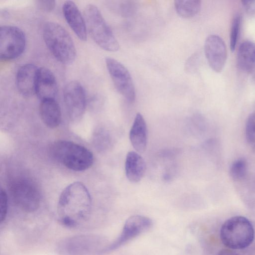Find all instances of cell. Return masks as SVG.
Segmentation results:
<instances>
[{
  "mask_svg": "<svg viewBox=\"0 0 255 255\" xmlns=\"http://www.w3.org/2000/svg\"><path fill=\"white\" fill-rule=\"evenodd\" d=\"M253 75V78L254 80L255 81V68L253 70V71L251 72Z\"/></svg>",
  "mask_w": 255,
  "mask_h": 255,
  "instance_id": "obj_29",
  "label": "cell"
},
{
  "mask_svg": "<svg viewBox=\"0 0 255 255\" xmlns=\"http://www.w3.org/2000/svg\"><path fill=\"white\" fill-rule=\"evenodd\" d=\"M106 65L114 85L124 98L132 103L135 99V90L131 76L127 68L117 60L107 57Z\"/></svg>",
  "mask_w": 255,
  "mask_h": 255,
  "instance_id": "obj_9",
  "label": "cell"
},
{
  "mask_svg": "<svg viewBox=\"0 0 255 255\" xmlns=\"http://www.w3.org/2000/svg\"><path fill=\"white\" fill-rule=\"evenodd\" d=\"M26 36L19 27L2 25L0 29V57L1 60H10L19 57L26 46Z\"/></svg>",
  "mask_w": 255,
  "mask_h": 255,
  "instance_id": "obj_8",
  "label": "cell"
},
{
  "mask_svg": "<svg viewBox=\"0 0 255 255\" xmlns=\"http://www.w3.org/2000/svg\"><path fill=\"white\" fill-rule=\"evenodd\" d=\"M247 163L243 158L236 160L231 164L230 174L235 181H240L245 178L247 174Z\"/></svg>",
  "mask_w": 255,
  "mask_h": 255,
  "instance_id": "obj_21",
  "label": "cell"
},
{
  "mask_svg": "<svg viewBox=\"0 0 255 255\" xmlns=\"http://www.w3.org/2000/svg\"><path fill=\"white\" fill-rule=\"evenodd\" d=\"M106 243V240L99 235H79L62 240L56 250L60 255H100L107 246Z\"/></svg>",
  "mask_w": 255,
  "mask_h": 255,
  "instance_id": "obj_6",
  "label": "cell"
},
{
  "mask_svg": "<svg viewBox=\"0 0 255 255\" xmlns=\"http://www.w3.org/2000/svg\"><path fill=\"white\" fill-rule=\"evenodd\" d=\"M174 6L177 14L183 18H190L200 10L201 2L198 0H176Z\"/></svg>",
  "mask_w": 255,
  "mask_h": 255,
  "instance_id": "obj_20",
  "label": "cell"
},
{
  "mask_svg": "<svg viewBox=\"0 0 255 255\" xmlns=\"http://www.w3.org/2000/svg\"><path fill=\"white\" fill-rule=\"evenodd\" d=\"M241 2L247 14L252 17H255V0H242Z\"/></svg>",
  "mask_w": 255,
  "mask_h": 255,
  "instance_id": "obj_26",
  "label": "cell"
},
{
  "mask_svg": "<svg viewBox=\"0 0 255 255\" xmlns=\"http://www.w3.org/2000/svg\"><path fill=\"white\" fill-rule=\"evenodd\" d=\"M58 91L56 79L53 73L46 67L39 69L35 94L43 101L55 99Z\"/></svg>",
  "mask_w": 255,
  "mask_h": 255,
  "instance_id": "obj_15",
  "label": "cell"
},
{
  "mask_svg": "<svg viewBox=\"0 0 255 255\" xmlns=\"http://www.w3.org/2000/svg\"><path fill=\"white\" fill-rule=\"evenodd\" d=\"M44 41L54 57L63 64H72L76 56L74 43L69 33L60 24L46 22L43 28Z\"/></svg>",
  "mask_w": 255,
  "mask_h": 255,
  "instance_id": "obj_2",
  "label": "cell"
},
{
  "mask_svg": "<svg viewBox=\"0 0 255 255\" xmlns=\"http://www.w3.org/2000/svg\"><path fill=\"white\" fill-rule=\"evenodd\" d=\"M63 99L69 118L74 121L80 120L87 104L86 92L82 85L76 80L68 82L63 90Z\"/></svg>",
  "mask_w": 255,
  "mask_h": 255,
  "instance_id": "obj_11",
  "label": "cell"
},
{
  "mask_svg": "<svg viewBox=\"0 0 255 255\" xmlns=\"http://www.w3.org/2000/svg\"><path fill=\"white\" fill-rule=\"evenodd\" d=\"M220 236L222 243L228 249H243L253 243L255 230L248 219L236 216L228 219L223 223Z\"/></svg>",
  "mask_w": 255,
  "mask_h": 255,
  "instance_id": "obj_4",
  "label": "cell"
},
{
  "mask_svg": "<svg viewBox=\"0 0 255 255\" xmlns=\"http://www.w3.org/2000/svg\"><path fill=\"white\" fill-rule=\"evenodd\" d=\"M36 3L38 8L47 12L52 11L55 6V1L54 0H37Z\"/></svg>",
  "mask_w": 255,
  "mask_h": 255,
  "instance_id": "obj_27",
  "label": "cell"
},
{
  "mask_svg": "<svg viewBox=\"0 0 255 255\" xmlns=\"http://www.w3.org/2000/svg\"><path fill=\"white\" fill-rule=\"evenodd\" d=\"M204 52L210 67L215 72H221L225 65L227 53L226 44L219 36L210 35L204 43Z\"/></svg>",
  "mask_w": 255,
  "mask_h": 255,
  "instance_id": "obj_12",
  "label": "cell"
},
{
  "mask_svg": "<svg viewBox=\"0 0 255 255\" xmlns=\"http://www.w3.org/2000/svg\"><path fill=\"white\" fill-rule=\"evenodd\" d=\"M217 255H240L233 250L230 249H223L220 250Z\"/></svg>",
  "mask_w": 255,
  "mask_h": 255,
  "instance_id": "obj_28",
  "label": "cell"
},
{
  "mask_svg": "<svg viewBox=\"0 0 255 255\" xmlns=\"http://www.w3.org/2000/svg\"><path fill=\"white\" fill-rule=\"evenodd\" d=\"M39 111L42 122L47 127L54 128L57 127L60 124L61 109L55 99L41 101Z\"/></svg>",
  "mask_w": 255,
  "mask_h": 255,
  "instance_id": "obj_18",
  "label": "cell"
},
{
  "mask_svg": "<svg viewBox=\"0 0 255 255\" xmlns=\"http://www.w3.org/2000/svg\"><path fill=\"white\" fill-rule=\"evenodd\" d=\"M8 208L7 196L6 192L1 188L0 192V220L2 223L6 217Z\"/></svg>",
  "mask_w": 255,
  "mask_h": 255,
  "instance_id": "obj_25",
  "label": "cell"
},
{
  "mask_svg": "<svg viewBox=\"0 0 255 255\" xmlns=\"http://www.w3.org/2000/svg\"><path fill=\"white\" fill-rule=\"evenodd\" d=\"M246 137L248 142L255 145V113L248 118L246 124Z\"/></svg>",
  "mask_w": 255,
  "mask_h": 255,
  "instance_id": "obj_24",
  "label": "cell"
},
{
  "mask_svg": "<svg viewBox=\"0 0 255 255\" xmlns=\"http://www.w3.org/2000/svg\"><path fill=\"white\" fill-rule=\"evenodd\" d=\"M131 144L135 151L143 153L147 147L148 129L146 121L139 113L136 114L129 133Z\"/></svg>",
  "mask_w": 255,
  "mask_h": 255,
  "instance_id": "obj_16",
  "label": "cell"
},
{
  "mask_svg": "<svg viewBox=\"0 0 255 255\" xmlns=\"http://www.w3.org/2000/svg\"><path fill=\"white\" fill-rule=\"evenodd\" d=\"M39 69L31 63L23 65L18 69L16 76V85L22 96L30 97L35 94Z\"/></svg>",
  "mask_w": 255,
  "mask_h": 255,
  "instance_id": "obj_13",
  "label": "cell"
},
{
  "mask_svg": "<svg viewBox=\"0 0 255 255\" xmlns=\"http://www.w3.org/2000/svg\"><path fill=\"white\" fill-rule=\"evenodd\" d=\"M242 23L241 16L238 14L233 18L230 34V47L234 51L236 47L240 34Z\"/></svg>",
  "mask_w": 255,
  "mask_h": 255,
  "instance_id": "obj_22",
  "label": "cell"
},
{
  "mask_svg": "<svg viewBox=\"0 0 255 255\" xmlns=\"http://www.w3.org/2000/svg\"><path fill=\"white\" fill-rule=\"evenodd\" d=\"M9 191L15 204L23 211L31 213L38 208L40 192L31 180L23 178L16 179L11 183Z\"/></svg>",
  "mask_w": 255,
  "mask_h": 255,
  "instance_id": "obj_7",
  "label": "cell"
},
{
  "mask_svg": "<svg viewBox=\"0 0 255 255\" xmlns=\"http://www.w3.org/2000/svg\"><path fill=\"white\" fill-rule=\"evenodd\" d=\"M84 13L87 28L95 43L106 51H118L119 42L99 8L94 4H88Z\"/></svg>",
  "mask_w": 255,
  "mask_h": 255,
  "instance_id": "obj_5",
  "label": "cell"
},
{
  "mask_svg": "<svg viewBox=\"0 0 255 255\" xmlns=\"http://www.w3.org/2000/svg\"><path fill=\"white\" fill-rule=\"evenodd\" d=\"M91 208V198L86 187L81 182H74L60 195L57 206L59 219L66 226L76 227L88 220Z\"/></svg>",
  "mask_w": 255,
  "mask_h": 255,
  "instance_id": "obj_1",
  "label": "cell"
},
{
  "mask_svg": "<svg viewBox=\"0 0 255 255\" xmlns=\"http://www.w3.org/2000/svg\"><path fill=\"white\" fill-rule=\"evenodd\" d=\"M116 10L123 16L132 15L136 9V3L131 0H123L116 3Z\"/></svg>",
  "mask_w": 255,
  "mask_h": 255,
  "instance_id": "obj_23",
  "label": "cell"
},
{
  "mask_svg": "<svg viewBox=\"0 0 255 255\" xmlns=\"http://www.w3.org/2000/svg\"><path fill=\"white\" fill-rule=\"evenodd\" d=\"M52 156L66 168L76 171L89 169L93 164L92 152L85 147L72 141L60 140L50 148Z\"/></svg>",
  "mask_w": 255,
  "mask_h": 255,
  "instance_id": "obj_3",
  "label": "cell"
},
{
  "mask_svg": "<svg viewBox=\"0 0 255 255\" xmlns=\"http://www.w3.org/2000/svg\"><path fill=\"white\" fill-rule=\"evenodd\" d=\"M149 218L139 215H132L125 222L122 232L117 239L107 245L100 255L115 251L133 239L149 229L152 226Z\"/></svg>",
  "mask_w": 255,
  "mask_h": 255,
  "instance_id": "obj_10",
  "label": "cell"
},
{
  "mask_svg": "<svg viewBox=\"0 0 255 255\" xmlns=\"http://www.w3.org/2000/svg\"><path fill=\"white\" fill-rule=\"evenodd\" d=\"M125 168L128 181L135 183L139 182L144 176L146 163L140 153L135 151H130L126 156Z\"/></svg>",
  "mask_w": 255,
  "mask_h": 255,
  "instance_id": "obj_17",
  "label": "cell"
},
{
  "mask_svg": "<svg viewBox=\"0 0 255 255\" xmlns=\"http://www.w3.org/2000/svg\"><path fill=\"white\" fill-rule=\"evenodd\" d=\"M62 11L66 22L78 38L83 41H86L87 28L85 17L75 3L71 0L65 1Z\"/></svg>",
  "mask_w": 255,
  "mask_h": 255,
  "instance_id": "obj_14",
  "label": "cell"
},
{
  "mask_svg": "<svg viewBox=\"0 0 255 255\" xmlns=\"http://www.w3.org/2000/svg\"><path fill=\"white\" fill-rule=\"evenodd\" d=\"M237 63L241 70L251 73L255 68V43L247 40L240 45L237 54Z\"/></svg>",
  "mask_w": 255,
  "mask_h": 255,
  "instance_id": "obj_19",
  "label": "cell"
}]
</instances>
